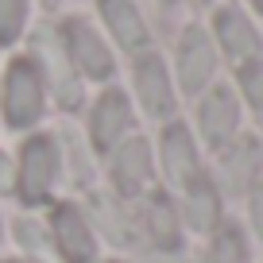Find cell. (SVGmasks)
I'll use <instances>...</instances> for the list:
<instances>
[{
	"instance_id": "cell-1",
	"label": "cell",
	"mask_w": 263,
	"mask_h": 263,
	"mask_svg": "<svg viewBox=\"0 0 263 263\" xmlns=\"http://www.w3.org/2000/svg\"><path fill=\"white\" fill-rule=\"evenodd\" d=\"M4 112L12 128H27L43 116V70L35 58H16L4 78Z\"/></svg>"
},
{
	"instance_id": "cell-2",
	"label": "cell",
	"mask_w": 263,
	"mask_h": 263,
	"mask_svg": "<svg viewBox=\"0 0 263 263\" xmlns=\"http://www.w3.org/2000/svg\"><path fill=\"white\" fill-rule=\"evenodd\" d=\"M62 50L70 58V66L93 82H105L112 74V50L101 43V35L85 20H66L62 24Z\"/></svg>"
},
{
	"instance_id": "cell-3",
	"label": "cell",
	"mask_w": 263,
	"mask_h": 263,
	"mask_svg": "<svg viewBox=\"0 0 263 263\" xmlns=\"http://www.w3.org/2000/svg\"><path fill=\"white\" fill-rule=\"evenodd\" d=\"M54 182H58V147L50 136H35L24 143V159H20V194H24V201L39 205L43 197H50Z\"/></svg>"
},
{
	"instance_id": "cell-4",
	"label": "cell",
	"mask_w": 263,
	"mask_h": 263,
	"mask_svg": "<svg viewBox=\"0 0 263 263\" xmlns=\"http://www.w3.org/2000/svg\"><path fill=\"white\" fill-rule=\"evenodd\" d=\"M50 232H54V244H58V252H62L66 263H93L97 240H93V232H89V224H85V217H82L78 205L62 201V205L54 209V217H50Z\"/></svg>"
},
{
	"instance_id": "cell-5",
	"label": "cell",
	"mask_w": 263,
	"mask_h": 263,
	"mask_svg": "<svg viewBox=\"0 0 263 263\" xmlns=\"http://www.w3.org/2000/svg\"><path fill=\"white\" fill-rule=\"evenodd\" d=\"M136 89H140V101L151 116H166L174 105L171 82H166V66L159 54H143L136 62Z\"/></svg>"
},
{
	"instance_id": "cell-6",
	"label": "cell",
	"mask_w": 263,
	"mask_h": 263,
	"mask_svg": "<svg viewBox=\"0 0 263 263\" xmlns=\"http://www.w3.org/2000/svg\"><path fill=\"white\" fill-rule=\"evenodd\" d=\"M178 74H182V85L190 93L201 89L213 74V47H209L205 31L201 27H190L182 35V47H178Z\"/></svg>"
},
{
	"instance_id": "cell-7",
	"label": "cell",
	"mask_w": 263,
	"mask_h": 263,
	"mask_svg": "<svg viewBox=\"0 0 263 263\" xmlns=\"http://www.w3.org/2000/svg\"><path fill=\"white\" fill-rule=\"evenodd\" d=\"M101 20L108 24V31L116 35L124 50H143L147 47V27H143V16L136 12L132 0H97Z\"/></svg>"
},
{
	"instance_id": "cell-8",
	"label": "cell",
	"mask_w": 263,
	"mask_h": 263,
	"mask_svg": "<svg viewBox=\"0 0 263 263\" xmlns=\"http://www.w3.org/2000/svg\"><path fill=\"white\" fill-rule=\"evenodd\" d=\"M128 120H132V112H128V101H124V93H120V89L101 93L97 108H93V124H89L93 143H97L101 151H108V147H112V143L124 136Z\"/></svg>"
},
{
	"instance_id": "cell-9",
	"label": "cell",
	"mask_w": 263,
	"mask_h": 263,
	"mask_svg": "<svg viewBox=\"0 0 263 263\" xmlns=\"http://www.w3.org/2000/svg\"><path fill=\"white\" fill-rule=\"evenodd\" d=\"M151 174V159H147V143L143 140H132L116 151L112 159V182L120 186V194H140L143 182Z\"/></svg>"
},
{
	"instance_id": "cell-10",
	"label": "cell",
	"mask_w": 263,
	"mask_h": 263,
	"mask_svg": "<svg viewBox=\"0 0 263 263\" xmlns=\"http://www.w3.org/2000/svg\"><path fill=\"white\" fill-rule=\"evenodd\" d=\"M35 47H39V54H43V62H47V74H50V85H54V93H58V101H62L66 108H74L78 105V97H82V89H78V82H74V74L66 70V50H62V43H54V39H47V31L35 39Z\"/></svg>"
},
{
	"instance_id": "cell-11",
	"label": "cell",
	"mask_w": 263,
	"mask_h": 263,
	"mask_svg": "<svg viewBox=\"0 0 263 263\" xmlns=\"http://www.w3.org/2000/svg\"><path fill=\"white\" fill-rule=\"evenodd\" d=\"M217 35H221L224 50H229L232 58H252L255 50H259V39H255L252 24H248V20L240 16L236 8L217 12Z\"/></svg>"
},
{
	"instance_id": "cell-12",
	"label": "cell",
	"mask_w": 263,
	"mask_h": 263,
	"mask_svg": "<svg viewBox=\"0 0 263 263\" xmlns=\"http://www.w3.org/2000/svg\"><path fill=\"white\" fill-rule=\"evenodd\" d=\"M163 163H166V171H171V178H178V182H194V174H197V163H194V143H190V136H186V128H166V136H163Z\"/></svg>"
},
{
	"instance_id": "cell-13",
	"label": "cell",
	"mask_w": 263,
	"mask_h": 263,
	"mask_svg": "<svg viewBox=\"0 0 263 263\" xmlns=\"http://www.w3.org/2000/svg\"><path fill=\"white\" fill-rule=\"evenodd\" d=\"M201 128L213 143H221L232 128H236V105H232L229 89H213L201 105Z\"/></svg>"
},
{
	"instance_id": "cell-14",
	"label": "cell",
	"mask_w": 263,
	"mask_h": 263,
	"mask_svg": "<svg viewBox=\"0 0 263 263\" xmlns=\"http://www.w3.org/2000/svg\"><path fill=\"white\" fill-rule=\"evenodd\" d=\"M27 24V0H0V47L20 39Z\"/></svg>"
},
{
	"instance_id": "cell-15",
	"label": "cell",
	"mask_w": 263,
	"mask_h": 263,
	"mask_svg": "<svg viewBox=\"0 0 263 263\" xmlns=\"http://www.w3.org/2000/svg\"><path fill=\"white\" fill-rule=\"evenodd\" d=\"M151 232L163 248H178V224H174V209L166 205V197L151 201Z\"/></svg>"
},
{
	"instance_id": "cell-16",
	"label": "cell",
	"mask_w": 263,
	"mask_h": 263,
	"mask_svg": "<svg viewBox=\"0 0 263 263\" xmlns=\"http://www.w3.org/2000/svg\"><path fill=\"white\" fill-rule=\"evenodd\" d=\"M213 263H244V244H240L236 229H221L213 244Z\"/></svg>"
},
{
	"instance_id": "cell-17",
	"label": "cell",
	"mask_w": 263,
	"mask_h": 263,
	"mask_svg": "<svg viewBox=\"0 0 263 263\" xmlns=\"http://www.w3.org/2000/svg\"><path fill=\"white\" fill-rule=\"evenodd\" d=\"M190 201H194V224H209L213 221V190L201 182H190Z\"/></svg>"
},
{
	"instance_id": "cell-18",
	"label": "cell",
	"mask_w": 263,
	"mask_h": 263,
	"mask_svg": "<svg viewBox=\"0 0 263 263\" xmlns=\"http://www.w3.org/2000/svg\"><path fill=\"white\" fill-rule=\"evenodd\" d=\"M244 89H248V97H252L255 105H263V66L259 62L244 66Z\"/></svg>"
},
{
	"instance_id": "cell-19",
	"label": "cell",
	"mask_w": 263,
	"mask_h": 263,
	"mask_svg": "<svg viewBox=\"0 0 263 263\" xmlns=\"http://www.w3.org/2000/svg\"><path fill=\"white\" fill-rule=\"evenodd\" d=\"M4 190H12V163L0 155V194H4Z\"/></svg>"
},
{
	"instance_id": "cell-20",
	"label": "cell",
	"mask_w": 263,
	"mask_h": 263,
	"mask_svg": "<svg viewBox=\"0 0 263 263\" xmlns=\"http://www.w3.org/2000/svg\"><path fill=\"white\" fill-rule=\"evenodd\" d=\"M252 4H255V8H259V12H263V0H252Z\"/></svg>"
},
{
	"instance_id": "cell-21",
	"label": "cell",
	"mask_w": 263,
	"mask_h": 263,
	"mask_svg": "<svg viewBox=\"0 0 263 263\" xmlns=\"http://www.w3.org/2000/svg\"><path fill=\"white\" fill-rule=\"evenodd\" d=\"M4 263H16V259H4Z\"/></svg>"
},
{
	"instance_id": "cell-22",
	"label": "cell",
	"mask_w": 263,
	"mask_h": 263,
	"mask_svg": "<svg viewBox=\"0 0 263 263\" xmlns=\"http://www.w3.org/2000/svg\"><path fill=\"white\" fill-rule=\"evenodd\" d=\"M47 4H54V0H47Z\"/></svg>"
}]
</instances>
